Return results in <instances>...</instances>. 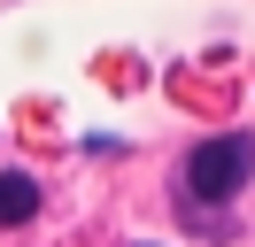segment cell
Here are the masks:
<instances>
[{
  "label": "cell",
  "mask_w": 255,
  "mask_h": 247,
  "mask_svg": "<svg viewBox=\"0 0 255 247\" xmlns=\"http://www.w3.org/2000/svg\"><path fill=\"white\" fill-rule=\"evenodd\" d=\"M248 178H255V139H248V131L201 139V147L186 154V193H193V201H232Z\"/></svg>",
  "instance_id": "obj_1"
},
{
  "label": "cell",
  "mask_w": 255,
  "mask_h": 247,
  "mask_svg": "<svg viewBox=\"0 0 255 247\" xmlns=\"http://www.w3.org/2000/svg\"><path fill=\"white\" fill-rule=\"evenodd\" d=\"M39 216V178L31 170H0V224H31Z\"/></svg>",
  "instance_id": "obj_2"
}]
</instances>
